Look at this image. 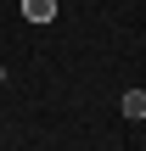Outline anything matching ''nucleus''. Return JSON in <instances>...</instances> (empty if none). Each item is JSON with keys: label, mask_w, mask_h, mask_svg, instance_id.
I'll list each match as a JSON object with an SVG mask.
<instances>
[{"label": "nucleus", "mask_w": 146, "mask_h": 151, "mask_svg": "<svg viewBox=\"0 0 146 151\" xmlns=\"http://www.w3.org/2000/svg\"><path fill=\"white\" fill-rule=\"evenodd\" d=\"M118 106H124V118H135V123H141V118H146V90H124V101H118Z\"/></svg>", "instance_id": "f03ea898"}, {"label": "nucleus", "mask_w": 146, "mask_h": 151, "mask_svg": "<svg viewBox=\"0 0 146 151\" xmlns=\"http://www.w3.org/2000/svg\"><path fill=\"white\" fill-rule=\"evenodd\" d=\"M23 17L45 28V22H56V0H23Z\"/></svg>", "instance_id": "f257e3e1"}, {"label": "nucleus", "mask_w": 146, "mask_h": 151, "mask_svg": "<svg viewBox=\"0 0 146 151\" xmlns=\"http://www.w3.org/2000/svg\"><path fill=\"white\" fill-rule=\"evenodd\" d=\"M0 84H6V62H0Z\"/></svg>", "instance_id": "7ed1b4c3"}]
</instances>
